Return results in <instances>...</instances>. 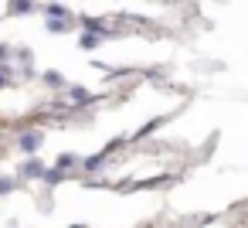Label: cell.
<instances>
[{"instance_id": "6", "label": "cell", "mask_w": 248, "mask_h": 228, "mask_svg": "<svg viewBox=\"0 0 248 228\" xmlns=\"http://www.w3.org/2000/svg\"><path fill=\"white\" fill-rule=\"evenodd\" d=\"M99 41H102V34H99V31H89V34H82V48H95Z\"/></svg>"}, {"instance_id": "4", "label": "cell", "mask_w": 248, "mask_h": 228, "mask_svg": "<svg viewBox=\"0 0 248 228\" xmlns=\"http://www.w3.org/2000/svg\"><path fill=\"white\" fill-rule=\"evenodd\" d=\"M102 163H106V150H102V153H95V157H89V160H82V167H85V170H102Z\"/></svg>"}, {"instance_id": "5", "label": "cell", "mask_w": 248, "mask_h": 228, "mask_svg": "<svg viewBox=\"0 0 248 228\" xmlns=\"http://www.w3.org/2000/svg\"><path fill=\"white\" fill-rule=\"evenodd\" d=\"M68 99H72V102H89L92 96H89L85 89H78V85H72V89H68Z\"/></svg>"}, {"instance_id": "2", "label": "cell", "mask_w": 248, "mask_h": 228, "mask_svg": "<svg viewBox=\"0 0 248 228\" xmlns=\"http://www.w3.org/2000/svg\"><path fill=\"white\" fill-rule=\"evenodd\" d=\"M48 170H45V163H38V160H28L24 167H21V177H45Z\"/></svg>"}, {"instance_id": "9", "label": "cell", "mask_w": 248, "mask_h": 228, "mask_svg": "<svg viewBox=\"0 0 248 228\" xmlns=\"http://www.w3.org/2000/svg\"><path fill=\"white\" fill-rule=\"evenodd\" d=\"M48 14H51V17H68V11H65L62 4H48Z\"/></svg>"}, {"instance_id": "3", "label": "cell", "mask_w": 248, "mask_h": 228, "mask_svg": "<svg viewBox=\"0 0 248 228\" xmlns=\"http://www.w3.org/2000/svg\"><path fill=\"white\" fill-rule=\"evenodd\" d=\"M48 31H51V34H65V31H68V17H51V21H48Z\"/></svg>"}, {"instance_id": "10", "label": "cell", "mask_w": 248, "mask_h": 228, "mask_svg": "<svg viewBox=\"0 0 248 228\" xmlns=\"http://www.w3.org/2000/svg\"><path fill=\"white\" fill-rule=\"evenodd\" d=\"M7 191H14V180L11 177H0V194H7Z\"/></svg>"}, {"instance_id": "7", "label": "cell", "mask_w": 248, "mask_h": 228, "mask_svg": "<svg viewBox=\"0 0 248 228\" xmlns=\"http://www.w3.org/2000/svg\"><path fill=\"white\" fill-rule=\"evenodd\" d=\"M34 4H31V0H14V4H11V14H28Z\"/></svg>"}, {"instance_id": "11", "label": "cell", "mask_w": 248, "mask_h": 228, "mask_svg": "<svg viewBox=\"0 0 248 228\" xmlns=\"http://www.w3.org/2000/svg\"><path fill=\"white\" fill-rule=\"evenodd\" d=\"M7 82H11V72H7V68H0V85H7Z\"/></svg>"}, {"instance_id": "12", "label": "cell", "mask_w": 248, "mask_h": 228, "mask_svg": "<svg viewBox=\"0 0 248 228\" xmlns=\"http://www.w3.org/2000/svg\"><path fill=\"white\" fill-rule=\"evenodd\" d=\"M72 228H82V225H72Z\"/></svg>"}, {"instance_id": "8", "label": "cell", "mask_w": 248, "mask_h": 228, "mask_svg": "<svg viewBox=\"0 0 248 228\" xmlns=\"http://www.w3.org/2000/svg\"><path fill=\"white\" fill-rule=\"evenodd\" d=\"M45 82H48L51 89H58V85H65V79H62L58 72H45Z\"/></svg>"}, {"instance_id": "1", "label": "cell", "mask_w": 248, "mask_h": 228, "mask_svg": "<svg viewBox=\"0 0 248 228\" xmlns=\"http://www.w3.org/2000/svg\"><path fill=\"white\" fill-rule=\"evenodd\" d=\"M41 130H28V133H21L17 136V147L24 150V153H34V150H41Z\"/></svg>"}]
</instances>
